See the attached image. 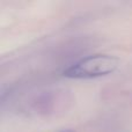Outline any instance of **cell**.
Here are the masks:
<instances>
[{"label": "cell", "mask_w": 132, "mask_h": 132, "mask_svg": "<svg viewBox=\"0 0 132 132\" xmlns=\"http://www.w3.org/2000/svg\"><path fill=\"white\" fill-rule=\"evenodd\" d=\"M119 59L115 56L97 53L81 58L68 66L63 75L68 79H95L105 77L117 70Z\"/></svg>", "instance_id": "cell-1"}, {"label": "cell", "mask_w": 132, "mask_h": 132, "mask_svg": "<svg viewBox=\"0 0 132 132\" xmlns=\"http://www.w3.org/2000/svg\"><path fill=\"white\" fill-rule=\"evenodd\" d=\"M60 132H74V131H72V130H63V131H60Z\"/></svg>", "instance_id": "cell-2"}]
</instances>
